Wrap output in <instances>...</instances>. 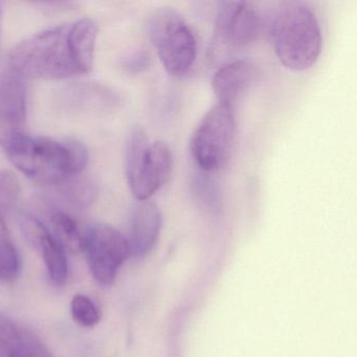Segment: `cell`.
I'll return each mask as SVG.
<instances>
[{"label":"cell","instance_id":"obj_1","mask_svg":"<svg viewBox=\"0 0 357 357\" xmlns=\"http://www.w3.org/2000/svg\"><path fill=\"white\" fill-rule=\"evenodd\" d=\"M6 152L24 174L45 185H57L76 176L89 160L86 148L79 142L29 135L14 142Z\"/></svg>","mask_w":357,"mask_h":357},{"label":"cell","instance_id":"obj_2","mask_svg":"<svg viewBox=\"0 0 357 357\" xmlns=\"http://www.w3.org/2000/svg\"><path fill=\"white\" fill-rule=\"evenodd\" d=\"M271 37L275 55L288 70H309L321 55L319 20L304 3L282 6L271 22Z\"/></svg>","mask_w":357,"mask_h":357},{"label":"cell","instance_id":"obj_3","mask_svg":"<svg viewBox=\"0 0 357 357\" xmlns=\"http://www.w3.org/2000/svg\"><path fill=\"white\" fill-rule=\"evenodd\" d=\"M10 63L20 76L62 80L81 75L70 43V24L38 33L20 43L10 54Z\"/></svg>","mask_w":357,"mask_h":357},{"label":"cell","instance_id":"obj_4","mask_svg":"<svg viewBox=\"0 0 357 357\" xmlns=\"http://www.w3.org/2000/svg\"><path fill=\"white\" fill-rule=\"evenodd\" d=\"M170 148L162 141L150 142L141 127L131 129L125 149V171L131 193L149 200L169 181L173 171Z\"/></svg>","mask_w":357,"mask_h":357},{"label":"cell","instance_id":"obj_5","mask_svg":"<svg viewBox=\"0 0 357 357\" xmlns=\"http://www.w3.org/2000/svg\"><path fill=\"white\" fill-rule=\"evenodd\" d=\"M149 32L166 72L175 78L189 74L197 56V43L183 16L171 8L156 10Z\"/></svg>","mask_w":357,"mask_h":357},{"label":"cell","instance_id":"obj_6","mask_svg":"<svg viewBox=\"0 0 357 357\" xmlns=\"http://www.w3.org/2000/svg\"><path fill=\"white\" fill-rule=\"evenodd\" d=\"M236 137L234 108L217 103L206 112L192 135V156L197 166L206 173L225 168L231 160Z\"/></svg>","mask_w":357,"mask_h":357},{"label":"cell","instance_id":"obj_7","mask_svg":"<svg viewBox=\"0 0 357 357\" xmlns=\"http://www.w3.org/2000/svg\"><path fill=\"white\" fill-rule=\"evenodd\" d=\"M260 20L254 7L245 1L219 3L214 32L208 47V58L222 66L238 52L256 39Z\"/></svg>","mask_w":357,"mask_h":357},{"label":"cell","instance_id":"obj_8","mask_svg":"<svg viewBox=\"0 0 357 357\" xmlns=\"http://www.w3.org/2000/svg\"><path fill=\"white\" fill-rule=\"evenodd\" d=\"M84 252L93 278L104 286L114 283L119 269L131 255L128 240L103 223L89 227L84 236Z\"/></svg>","mask_w":357,"mask_h":357},{"label":"cell","instance_id":"obj_9","mask_svg":"<svg viewBox=\"0 0 357 357\" xmlns=\"http://www.w3.org/2000/svg\"><path fill=\"white\" fill-rule=\"evenodd\" d=\"M28 96L22 81L8 78L0 82V146L7 150L26 135Z\"/></svg>","mask_w":357,"mask_h":357},{"label":"cell","instance_id":"obj_10","mask_svg":"<svg viewBox=\"0 0 357 357\" xmlns=\"http://www.w3.org/2000/svg\"><path fill=\"white\" fill-rule=\"evenodd\" d=\"M20 229L26 239L40 250L50 279L55 285L66 283L68 275L66 252L53 234L35 217L24 214L20 219Z\"/></svg>","mask_w":357,"mask_h":357},{"label":"cell","instance_id":"obj_11","mask_svg":"<svg viewBox=\"0 0 357 357\" xmlns=\"http://www.w3.org/2000/svg\"><path fill=\"white\" fill-rule=\"evenodd\" d=\"M60 109L68 114H98L118 103V96L105 85L75 83L63 87L56 98Z\"/></svg>","mask_w":357,"mask_h":357},{"label":"cell","instance_id":"obj_12","mask_svg":"<svg viewBox=\"0 0 357 357\" xmlns=\"http://www.w3.org/2000/svg\"><path fill=\"white\" fill-rule=\"evenodd\" d=\"M162 216L160 208L149 200H137L132 206L129 218L130 252L142 258L151 252L160 237Z\"/></svg>","mask_w":357,"mask_h":357},{"label":"cell","instance_id":"obj_13","mask_svg":"<svg viewBox=\"0 0 357 357\" xmlns=\"http://www.w3.org/2000/svg\"><path fill=\"white\" fill-rule=\"evenodd\" d=\"M256 66L250 60L234 59L219 66L212 79V89L218 103L235 107L256 77Z\"/></svg>","mask_w":357,"mask_h":357},{"label":"cell","instance_id":"obj_14","mask_svg":"<svg viewBox=\"0 0 357 357\" xmlns=\"http://www.w3.org/2000/svg\"><path fill=\"white\" fill-rule=\"evenodd\" d=\"M97 36L98 26L93 20L83 18L70 24V47L81 75L93 68Z\"/></svg>","mask_w":357,"mask_h":357},{"label":"cell","instance_id":"obj_15","mask_svg":"<svg viewBox=\"0 0 357 357\" xmlns=\"http://www.w3.org/2000/svg\"><path fill=\"white\" fill-rule=\"evenodd\" d=\"M57 194L60 199L74 208H85L95 202L98 190L95 183L89 178H70L57 185Z\"/></svg>","mask_w":357,"mask_h":357},{"label":"cell","instance_id":"obj_16","mask_svg":"<svg viewBox=\"0 0 357 357\" xmlns=\"http://www.w3.org/2000/svg\"><path fill=\"white\" fill-rule=\"evenodd\" d=\"M51 221L55 233L54 237L66 252L75 255L84 252V235L70 215L57 211L52 215Z\"/></svg>","mask_w":357,"mask_h":357},{"label":"cell","instance_id":"obj_17","mask_svg":"<svg viewBox=\"0 0 357 357\" xmlns=\"http://www.w3.org/2000/svg\"><path fill=\"white\" fill-rule=\"evenodd\" d=\"M8 213L0 208V280L12 281L17 277L20 259L6 223Z\"/></svg>","mask_w":357,"mask_h":357},{"label":"cell","instance_id":"obj_18","mask_svg":"<svg viewBox=\"0 0 357 357\" xmlns=\"http://www.w3.org/2000/svg\"><path fill=\"white\" fill-rule=\"evenodd\" d=\"M70 312L76 324L85 328L93 327L101 319L99 308L89 296L83 294H76L73 298Z\"/></svg>","mask_w":357,"mask_h":357},{"label":"cell","instance_id":"obj_19","mask_svg":"<svg viewBox=\"0 0 357 357\" xmlns=\"http://www.w3.org/2000/svg\"><path fill=\"white\" fill-rule=\"evenodd\" d=\"M20 332L15 323L0 313V357H16Z\"/></svg>","mask_w":357,"mask_h":357},{"label":"cell","instance_id":"obj_20","mask_svg":"<svg viewBox=\"0 0 357 357\" xmlns=\"http://www.w3.org/2000/svg\"><path fill=\"white\" fill-rule=\"evenodd\" d=\"M20 181L12 171L0 170V208L9 212L17 202Z\"/></svg>","mask_w":357,"mask_h":357},{"label":"cell","instance_id":"obj_21","mask_svg":"<svg viewBox=\"0 0 357 357\" xmlns=\"http://www.w3.org/2000/svg\"><path fill=\"white\" fill-rule=\"evenodd\" d=\"M16 357H52V355L45 342L36 334L22 329Z\"/></svg>","mask_w":357,"mask_h":357},{"label":"cell","instance_id":"obj_22","mask_svg":"<svg viewBox=\"0 0 357 357\" xmlns=\"http://www.w3.org/2000/svg\"><path fill=\"white\" fill-rule=\"evenodd\" d=\"M150 66V57L143 51L133 52L122 60V66L131 74L144 72Z\"/></svg>","mask_w":357,"mask_h":357},{"label":"cell","instance_id":"obj_23","mask_svg":"<svg viewBox=\"0 0 357 357\" xmlns=\"http://www.w3.org/2000/svg\"><path fill=\"white\" fill-rule=\"evenodd\" d=\"M3 3L0 1V39H1V31H3Z\"/></svg>","mask_w":357,"mask_h":357}]
</instances>
